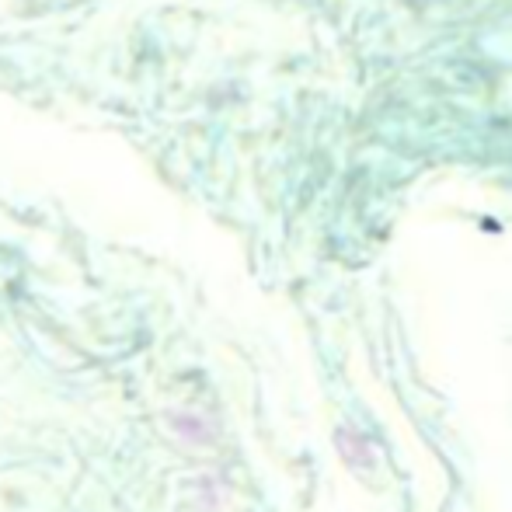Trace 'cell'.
Wrapping results in <instances>:
<instances>
[{
    "mask_svg": "<svg viewBox=\"0 0 512 512\" xmlns=\"http://www.w3.org/2000/svg\"><path fill=\"white\" fill-rule=\"evenodd\" d=\"M171 425H175L185 439H192V443H209V439H213L209 425L196 415H171Z\"/></svg>",
    "mask_w": 512,
    "mask_h": 512,
    "instance_id": "1",
    "label": "cell"
},
{
    "mask_svg": "<svg viewBox=\"0 0 512 512\" xmlns=\"http://www.w3.org/2000/svg\"><path fill=\"white\" fill-rule=\"evenodd\" d=\"M338 443H342V453L352 460V464H370V450H366V443L356 436V432H342Z\"/></svg>",
    "mask_w": 512,
    "mask_h": 512,
    "instance_id": "2",
    "label": "cell"
}]
</instances>
